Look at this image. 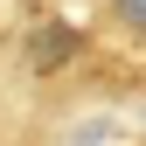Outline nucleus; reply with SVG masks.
I'll return each mask as SVG.
<instances>
[{"mask_svg":"<svg viewBox=\"0 0 146 146\" xmlns=\"http://www.w3.org/2000/svg\"><path fill=\"white\" fill-rule=\"evenodd\" d=\"M70 49H77V35H70V28H42V35H35V49H28V56H35V70H49V63H63Z\"/></svg>","mask_w":146,"mask_h":146,"instance_id":"obj_1","label":"nucleus"},{"mask_svg":"<svg viewBox=\"0 0 146 146\" xmlns=\"http://www.w3.org/2000/svg\"><path fill=\"white\" fill-rule=\"evenodd\" d=\"M111 7H118V21H125V28H146V0H111Z\"/></svg>","mask_w":146,"mask_h":146,"instance_id":"obj_2","label":"nucleus"}]
</instances>
